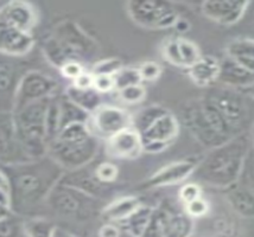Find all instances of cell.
<instances>
[{
    "instance_id": "6da1fadb",
    "label": "cell",
    "mask_w": 254,
    "mask_h": 237,
    "mask_svg": "<svg viewBox=\"0 0 254 237\" xmlns=\"http://www.w3.org/2000/svg\"><path fill=\"white\" fill-rule=\"evenodd\" d=\"M1 170L8 182L11 211L22 217L45 204L51 190L64 173V170L48 154L2 166Z\"/></svg>"
},
{
    "instance_id": "7a4b0ae2",
    "label": "cell",
    "mask_w": 254,
    "mask_h": 237,
    "mask_svg": "<svg viewBox=\"0 0 254 237\" xmlns=\"http://www.w3.org/2000/svg\"><path fill=\"white\" fill-rule=\"evenodd\" d=\"M251 152L252 138L250 132H246L209 149L201 158L191 177L197 184L225 190L238 181Z\"/></svg>"
},
{
    "instance_id": "3957f363",
    "label": "cell",
    "mask_w": 254,
    "mask_h": 237,
    "mask_svg": "<svg viewBox=\"0 0 254 237\" xmlns=\"http://www.w3.org/2000/svg\"><path fill=\"white\" fill-rule=\"evenodd\" d=\"M47 59L56 68L69 62L80 64L90 62L98 55L99 47L76 23L65 20L60 23L43 43Z\"/></svg>"
},
{
    "instance_id": "277c9868",
    "label": "cell",
    "mask_w": 254,
    "mask_h": 237,
    "mask_svg": "<svg viewBox=\"0 0 254 237\" xmlns=\"http://www.w3.org/2000/svg\"><path fill=\"white\" fill-rule=\"evenodd\" d=\"M99 139L93 137L86 124H74L62 128L48 145V155L64 171L86 166L99 152Z\"/></svg>"
},
{
    "instance_id": "5b68a950",
    "label": "cell",
    "mask_w": 254,
    "mask_h": 237,
    "mask_svg": "<svg viewBox=\"0 0 254 237\" xmlns=\"http://www.w3.org/2000/svg\"><path fill=\"white\" fill-rule=\"evenodd\" d=\"M178 121L205 148L211 149L234 138L220 114L204 96L186 102L181 107Z\"/></svg>"
},
{
    "instance_id": "8992f818",
    "label": "cell",
    "mask_w": 254,
    "mask_h": 237,
    "mask_svg": "<svg viewBox=\"0 0 254 237\" xmlns=\"http://www.w3.org/2000/svg\"><path fill=\"white\" fill-rule=\"evenodd\" d=\"M203 96L220 114L233 136L250 132L253 120L252 96L222 85L207 88Z\"/></svg>"
},
{
    "instance_id": "52a82bcc",
    "label": "cell",
    "mask_w": 254,
    "mask_h": 237,
    "mask_svg": "<svg viewBox=\"0 0 254 237\" xmlns=\"http://www.w3.org/2000/svg\"><path fill=\"white\" fill-rule=\"evenodd\" d=\"M50 98L33 102L13 112L18 140L29 160L48 154L45 115Z\"/></svg>"
},
{
    "instance_id": "ba28073f",
    "label": "cell",
    "mask_w": 254,
    "mask_h": 237,
    "mask_svg": "<svg viewBox=\"0 0 254 237\" xmlns=\"http://www.w3.org/2000/svg\"><path fill=\"white\" fill-rule=\"evenodd\" d=\"M45 205L56 215L75 221H87L102 210L101 200L61 183L51 190Z\"/></svg>"
},
{
    "instance_id": "9c48e42d",
    "label": "cell",
    "mask_w": 254,
    "mask_h": 237,
    "mask_svg": "<svg viewBox=\"0 0 254 237\" xmlns=\"http://www.w3.org/2000/svg\"><path fill=\"white\" fill-rule=\"evenodd\" d=\"M127 12L139 26L152 30L174 28L180 18L178 11L172 4L164 1L132 0L127 2Z\"/></svg>"
},
{
    "instance_id": "30bf717a",
    "label": "cell",
    "mask_w": 254,
    "mask_h": 237,
    "mask_svg": "<svg viewBox=\"0 0 254 237\" xmlns=\"http://www.w3.org/2000/svg\"><path fill=\"white\" fill-rule=\"evenodd\" d=\"M87 127L96 139L108 140L117 133L132 127V115L124 108L102 104L89 114Z\"/></svg>"
},
{
    "instance_id": "8fae6325",
    "label": "cell",
    "mask_w": 254,
    "mask_h": 237,
    "mask_svg": "<svg viewBox=\"0 0 254 237\" xmlns=\"http://www.w3.org/2000/svg\"><path fill=\"white\" fill-rule=\"evenodd\" d=\"M57 91L59 82L53 76L43 71L29 70L24 74L18 86L13 112L33 102L53 97L57 95Z\"/></svg>"
},
{
    "instance_id": "7c38bea8",
    "label": "cell",
    "mask_w": 254,
    "mask_h": 237,
    "mask_svg": "<svg viewBox=\"0 0 254 237\" xmlns=\"http://www.w3.org/2000/svg\"><path fill=\"white\" fill-rule=\"evenodd\" d=\"M253 155L250 153L245 161L240 177L234 184L225 189V196L228 205L235 214L251 220L254 214L253 204Z\"/></svg>"
},
{
    "instance_id": "4fadbf2b",
    "label": "cell",
    "mask_w": 254,
    "mask_h": 237,
    "mask_svg": "<svg viewBox=\"0 0 254 237\" xmlns=\"http://www.w3.org/2000/svg\"><path fill=\"white\" fill-rule=\"evenodd\" d=\"M180 133V121L175 114L168 110L140 134L143 152L162 153L176 140Z\"/></svg>"
},
{
    "instance_id": "5bb4252c",
    "label": "cell",
    "mask_w": 254,
    "mask_h": 237,
    "mask_svg": "<svg viewBox=\"0 0 254 237\" xmlns=\"http://www.w3.org/2000/svg\"><path fill=\"white\" fill-rule=\"evenodd\" d=\"M28 71L22 57L0 55V113H13L18 86Z\"/></svg>"
},
{
    "instance_id": "9a60e30c",
    "label": "cell",
    "mask_w": 254,
    "mask_h": 237,
    "mask_svg": "<svg viewBox=\"0 0 254 237\" xmlns=\"http://www.w3.org/2000/svg\"><path fill=\"white\" fill-rule=\"evenodd\" d=\"M89 165L90 164L72 171H64L59 183L76 189L99 200L106 199L108 196H111L113 184H105L100 182L98 177L95 176L94 167H90Z\"/></svg>"
},
{
    "instance_id": "2e32d148",
    "label": "cell",
    "mask_w": 254,
    "mask_h": 237,
    "mask_svg": "<svg viewBox=\"0 0 254 237\" xmlns=\"http://www.w3.org/2000/svg\"><path fill=\"white\" fill-rule=\"evenodd\" d=\"M28 160L18 140L13 114L0 113V164L7 166Z\"/></svg>"
},
{
    "instance_id": "e0dca14e",
    "label": "cell",
    "mask_w": 254,
    "mask_h": 237,
    "mask_svg": "<svg viewBox=\"0 0 254 237\" xmlns=\"http://www.w3.org/2000/svg\"><path fill=\"white\" fill-rule=\"evenodd\" d=\"M201 158H188L183 160L172 161L153 173L144 182V189H157L176 185L190 178Z\"/></svg>"
},
{
    "instance_id": "ac0fdd59",
    "label": "cell",
    "mask_w": 254,
    "mask_h": 237,
    "mask_svg": "<svg viewBox=\"0 0 254 237\" xmlns=\"http://www.w3.org/2000/svg\"><path fill=\"white\" fill-rule=\"evenodd\" d=\"M106 142V152L113 159L134 160L143 153L140 134L132 127L119 132Z\"/></svg>"
},
{
    "instance_id": "d6986e66",
    "label": "cell",
    "mask_w": 254,
    "mask_h": 237,
    "mask_svg": "<svg viewBox=\"0 0 254 237\" xmlns=\"http://www.w3.org/2000/svg\"><path fill=\"white\" fill-rule=\"evenodd\" d=\"M162 55L166 62L175 67L188 69L202 53L198 47L188 38L170 37L163 43Z\"/></svg>"
},
{
    "instance_id": "ffe728a7",
    "label": "cell",
    "mask_w": 254,
    "mask_h": 237,
    "mask_svg": "<svg viewBox=\"0 0 254 237\" xmlns=\"http://www.w3.org/2000/svg\"><path fill=\"white\" fill-rule=\"evenodd\" d=\"M250 4V1L209 0L202 4V12L211 22L229 26L238 23L243 18Z\"/></svg>"
},
{
    "instance_id": "44dd1931",
    "label": "cell",
    "mask_w": 254,
    "mask_h": 237,
    "mask_svg": "<svg viewBox=\"0 0 254 237\" xmlns=\"http://www.w3.org/2000/svg\"><path fill=\"white\" fill-rule=\"evenodd\" d=\"M32 34L20 31L10 24L0 20V55L24 57L33 49Z\"/></svg>"
},
{
    "instance_id": "7402d4cb",
    "label": "cell",
    "mask_w": 254,
    "mask_h": 237,
    "mask_svg": "<svg viewBox=\"0 0 254 237\" xmlns=\"http://www.w3.org/2000/svg\"><path fill=\"white\" fill-rule=\"evenodd\" d=\"M0 20L10 24L20 31L32 34L38 16L36 8L30 2L10 1L0 8Z\"/></svg>"
},
{
    "instance_id": "603a6c76",
    "label": "cell",
    "mask_w": 254,
    "mask_h": 237,
    "mask_svg": "<svg viewBox=\"0 0 254 237\" xmlns=\"http://www.w3.org/2000/svg\"><path fill=\"white\" fill-rule=\"evenodd\" d=\"M220 62V71L217 83L239 91L252 89L254 83L253 71L238 64L229 57L225 56Z\"/></svg>"
},
{
    "instance_id": "cb8c5ba5",
    "label": "cell",
    "mask_w": 254,
    "mask_h": 237,
    "mask_svg": "<svg viewBox=\"0 0 254 237\" xmlns=\"http://www.w3.org/2000/svg\"><path fill=\"white\" fill-rule=\"evenodd\" d=\"M158 209L162 216L164 237H191L195 223L184 210H177L169 204H162Z\"/></svg>"
},
{
    "instance_id": "d4e9b609",
    "label": "cell",
    "mask_w": 254,
    "mask_h": 237,
    "mask_svg": "<svg viewBox=\"0 0 254 237\" xmlns=\"http://www.w3.org/2000/svg\"><path fill=\"white\" fill-rule=\"evenodd\" d=\"M187 70L189 77L196 86L209 88L217 83L220 71L219 58L211 55H201L197 61Z\"/></svg>"
},
{
    "instance_id": "484cf974",
    "label": "cell",
    "mask_w": 254,
    "mask_h": 237,
    "mask_svg": "<svg viewBox=\"0 0 254 237\" xmlns=\"http://www.w3.org/2000/svg\"><path fill=\"white\" fill-rule=\"evenodd\" d=\"M140 199L138 197L134 196H125L120 197L118 199H114L113 202H111L108 205H106L102 208L101 215L102 220L106 223H116L118 224L119 222L125 220L126 217H128L129 215L134 211L135 209L139 208L141 205Z\"/></svg>"
},
{
    "instance_id": "4316f807",
    "label": "cell",
    "mask_w": 254,
    "mask_h": 237,
    "mask_svg": "<svg viewBox=\"0 0 254 237\" xmlns=\"http://www.w3.org/2000/svg\"><path fill=\"white\" fill-rule=\"evenodd\" d=\"M226 56L237 62L238 64L250 69H254V43L250 37L237 38L232 41L226 47Z\"/></svg>"
},
{
    "instance_id": "83f0119b",
    "label": "cell",
    "mask_w": 254,
    "mask_h": 237,
    "mask_svg": "<svg viewBox=\"0 0 254 237\" xmlns=\"http://www.w3.org/2000/svg\"><path fill=\"white\" fill-rule=\"evenodd\" d=\"M64 96L88 114H92L104 104L102 103V94H100L94 88L78 89L71 85L66 88Z\"/></svg>"
},
{
    "instance_id": "f1b7e54d",
    "label": "cell",
    "mask_w": 254,
    "mask_h": 237,
    "mask_svg": "<svg viewBox=\"0 0 254 237\" xmlns=\"http://www.w3.org/2000/svg\"><path fill=\"white\" fill-rule=\"evenodd\" d=\"M153 209L155 208H152V206L141 204L128 217L119 222L117 226L120 228V230H124L127 235L131 237H140L147 223H149L151 216H152Z\"/></svg>"
},
{
    "instance_id": "f546056e",
    "label": "cell",
    "mask_w": 254,
    "mask_h": 237,
    "mask_svg": "<svg viewBox=\"0 0 254 237\" xmlns=\"http://www.w3.org/2000/svg\"><path fill=\"white\" fill-rule=\"evenodd\" d=\"M59 113H60V131L62 128L74 124H87L89 114L81 109L80 107L72 103L64 95L60 96L59 101Z\"/></svg>"
},
{
    "instance_id": "4dcf8cb0",
    "label": "cell",
    "mask_w": 254,
    "mask_h": 237,
    "mask_svg": "<svg viewBox=\"0 0 254 237\" xmlns=\"http://www.w3.org/2000/svg\"><path fill=\"white\" fill-rule=\"evenodd\" d=\"M169 109L160 104H150V106L141 108L135 115H132V128L141 134L143 132L152 125L159 116L165 114Z\"/></svg>"
},
{
    "instance_id": "1f68e13d",
    "label": "cell",
    "mask_w": 254,
    "mask_h": 237,
    "mask_svg": "<svg viewBox=\"0 0 254 237\" xmlns=\"http://www.w3.org/2000/svg\"><path fill=\"white\" fill-rule=\"evenodd\" d=\"M25 237H55L57 230L54 222L44 217H29L24 220Z\"/></svg>"
},
{
    "instance_id": "d6a6232c",
    "label": "cell",
    "mask_w": 254,
    "mask_h": 237,
    "mask_svg": "<svg viewBox=\"0 0 254 237\" xmlns=\"http://www.w3.org/2000/svg\"><path fill=\"white\" fill-rule=\"evenodd\" d=\"M0 237H25L24 218L11 212L0 220Z\"/></svg>"
},
{
    "instance_id": "836d02e7",
    "label": "cell",
    "mask_w": 254,
    "mask_h": 237,
    "mask_svg": "<svg viewBox=\"0 0 254 237\" xmlns=\"http://www.w3.org/2000/svg\"><path fill=\"white\" fill-rule=\"evenodd\" d=\"M113 82L114 89L120 91V89L127 88V87L141 85V77L138 68L123 67L113 75Z\"/></svg>"
},
{
    "instance_id": "e575fe53",
    "label": "cell",
    "mask_w": 254,
    "mask_h": 237,
    "mask_svg": "<svg viewBox=\"0 0 254 237\" xmlns=\"http://www.w3.org/2000/svg\"><path fill=\"white\" fill-rule=\"evenodd\" d=\"M123 62L117 57H111V58L100 59L93 64L90 69V74L92 75H108V76H113L114 74L123 68Z\"/></svg>"
},
{
    "instance_id": "d590c367",
    "label": "cell",
    "mask_w": 254,
    "mask_h": 237,
    "mask_svg": "<svg viewBox=\"0 0 254 237\" xmlns=\"http://www.w3.org/2000/svg\"><path fill=\"white\" fill-rule=\"evenodd\" d=\"M120 101L126 104H138L146 96V88L143 85H135L118 91Z\"/></svg>"
},
{
    "instance_id": "8d00e7d4",
    "label": "cell",
    "mask_w": 254,
    "mask_h": 237,
    "mask_svg": "<svg viewBox=\"0 0 254 237\" xmlns=\"http://www.w3.org/2000/svg\"><path fill=\"white\" fill-rule=\"evenodd\" d=\"M94 172L99 181L105 184H114L119 177V170L111 161H104V163L98 164L94 166Z\"/></svg>"
},
{
    "instance_id": "74e56055",
    "label": "cell",
    "mask_w": 254,
    "mask_h": 237,
    "mask_svg": "<svg viewBox=\"0 0 254 237\" xmlns=\"http://www.w3.org/2000/svg\"><path fill=\"white\" fill-rule=\"evenodd\" d=\"M210 210V204L202 196L184 205V212L192 220H201L205 217Z\"/></svg>"
},
{
    "instance_id": "f35d334b",
    "label": "cell",
    "mask_w": 254,
    "mask_h": 237,
    "mask_svg": "<svg viewBox=\"0 0 254 237\" xmlns=\"http://www.w3.org/2000/svg\"><path fill=\"white\" fill-rule=\"evenodd\" d=\"M140 237H164L162 216H160V211L158 208L153 209L152 216H151L149 223H147V226L144 229Z\"/></svg>"
},
{
    "instance_id": "ab89813d",
    "label": "cell",
    "mask_w": 254,
    "mask_h": 237,
    "mask_svg": "<svg viewBox=\"0 0 254 237\" xmlns=\"http://www.w3.org/2000/svg\"><path fill=\"white\" fill-rule=\"evenodd\" d=\"M202 196H203V191H202L201 185L195 182L187 183L186 185H183L181 188L180 192H178V198L183 203V205H186V204L192 202V200L197 199V198Z\"/></svg>"
},
{
    "instance_id": "60d3db41",
    "label": "cell",
    "mask_w": 254,
    "mask_h": 237,
    "mask_svg": "<svg viewBox=\"0 0 254 237\" xmlns=\"http://www.w3.org/2000/svg\"><path fill=\"white\" fill-rule=\"evenodd\" d=\"M139 74H140L141 81H156L159 79L162 75V65L155 61H146L141 63L140 67L138 68Z\"/></svg>"
},
{
    "instance_id": "b9f144b4",
    "label": "cell",
    "mask_w": 254,
    "mask_h": 237,
    "mask_svg": "<svg viewBox=\"0 0 254 237\" xmlns=\"http://www.w3.org/2000/svg\"><path fill=\"white\" fill-rule=\"evenodd\" d=\"M93 88L100 94H107L114 89L113 76L108 75H93Z\"/></svg>"
},
{
    "instance_id": "7bdbcfd3",
    "label": "cell",
    "mask_w": 254,
    "mask_h": 237,
    "mask_svg": "<svg viewBox=\"0 0 254 237\" xmlns=\"http://www.w3.org/2000/svg\"><path fill=\"white\" fill-rule=\"evenodd\" d=\"M60 71H61L63 77L74 81L76 77H78L83 73L84 68L82 64H80V63L69 62V63H65V64H63L62 67L60 68Z\"/></svg>"
},
{
    "instance_id": "ee69618b",
    "label": "cell",
    "mask_w": 254,
    "mask_h": 237,
    "mask_svg": "<svg viewBox=\"0 0 254 237\" xmlns=\"http://www.w3.org/2000/svg\"><path fill=\"white\" fill-rule=\"evenodd\" d=\"M72 86L76 87L78 89H89L93 88V75L90 71L84 70L80 76L76 77L71 83Z\"/></svg>"
},
{
    "instance_id": "f6af8a7d",
    "label": "cell",
    "mask_w": 254,
    "mask_h": 237,
    "mask_svg": "<svg viewBox=\"0 0 254 237\" xmlns=\"http://www.w3.org/2000/svg\"><path fill=\"white\" fill-rule=\"evenodd\" d=\"M99 237H120L122 230L116 223H105L99 229Z\"/></svg>"
},
{
    "instance_id": "bcb514c9",
    "label": "cell",
    "mask_w": 254,
    "mask_h": 237,
    "mask_svg": "<svg viewBox=\"0 0 254 237\" xmlns=\"http://www.w3.org/2000/svg\"><path fill=\"white\" fill-rule=\"evenodd\" d=\"M174 28H176L178 32H187L190 29V23L187 19H183V18H178L177 22L175 23Z\"/></svg>"
},
{
    "instance_id": "7dc6e473",
    "label": "cell",
    "mask_w": 254,
    "mask_h": 237,
    "mask_svg": "<svg viewBox=\"0 0 254 237\" xmlns=\"http://www.w3.org/2000/svg\"><path fill=\"white\" fill-rule=\"evenodd\" d=\"M0 189L1 190H6L8 191V182H7V178H6L4 171L0 169Z\"/></svg>"
},
{
    "instance_id": "c3c4849f",
    "label": "cell",
    "mask_w": 254,
    "mask_h": 237,
    "mask_svg": "<svg viewBox=\"0 0 254 237\" xmlns=\"http://www.w3.org/2000/svg\"><path fill=\"white\" fill-rule=\"evenodd\" d=\"M11 212H12L11 209L8 208V206L0 204V220H1V218L6 217V216H7V215H10Z\"/></svg>"
}]
</instances>
